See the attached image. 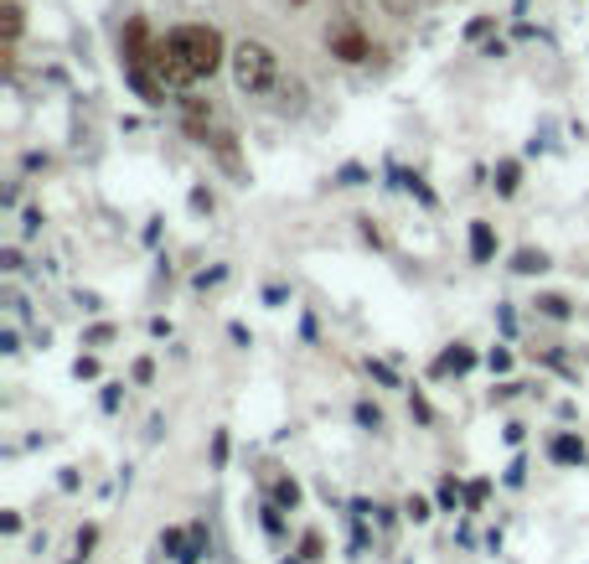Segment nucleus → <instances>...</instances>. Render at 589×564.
I'll use <instances>...</instances> for the list:
<instances>
[{
  "label": "nucleus",
  "instance_id": "1",
  "mask_svg": "<svg viewBox=\"0 0 589 564\" xmlns=\"http://www.w3.org/2000/svg\"><path fill=\"white\" fill-rule=\"evenodd\" d=\"M223 63H228V42H223L217 26H176V32H166L161 42H155V57H150V68L161 73L166 88L202 83Z\"/></svg>",
  "mask_w": 589,
  "mask_h": 564
},
{
  "label": "nucleus",
  "instance_id": "2",
  "mask_svg": "<svg viewBox=\"0 0 589 564\" xmlns=\"http://www.w3.org/2000/svg\"><path fill=\"white\" fill-rule=\"evenodd\" d=\"M228 63H233L238 94H248V99H264V94L279 88V52L269 42H238L228 52Z\"/></svg>",
  "mask_w": 589,
  "mask_h": 564
},
{
  "label": "nucleus",
  "instance_id": "3",
  "mask_svg": "<svg viewBox=\"0 0 589 564\" xmlns=\"http://www.w3.org/2000/svg\"><path fill=\"white\" fill-rule=\"evenodd\" d=\"M326 47H331V57H341V63H367V57H372V42H367V32H362L357 21L331 26V32H326Z\"/></svg>",
  "mask_w": 589,
  "mask_h": 564
},
{
  "label": "nucleus",
  "instance_id": "4",
  "mask_svg": "<svg viewBox=\"0 0 589 564\" xmlns=\"http://www.w3.org/2000/svg\"><path fill=\"white\" fill-rule=\"evenodd\" d=\"M548 456H553L558 466H579V461H584V440L564 430V435H553V445H548Z\"/></svg>",
  "mask_w": 589,
  "mask_h": 564
},
{
  "label": "nucleus",
  "instance_id": "5",
  "mask_svg": "<svg viewBox=\"0 0 589 564\" xmlns=\"http://www.w3.org/2000/svg\"><path fill=\"white\" fill-rule=\"evenodd\" d=\"M491 254H496V233H491V223H471V259L476 264H491Z\"/></svg>",
  "mask_w": 589,
  "mask_h": 564
},
{
  "label": "nucleus",
  "instance_id": "6",
  "mask_svg": "<svg viewBox=\"0 0 589 564\" xmlns=\"http://www.w3.org/2000/svg\"><path fill=\"white\" fill-rule=\"evenodd\" d=\"M434 368H440V373H471V368H476V352L455 342V347H450V352H445V358L434 363Z\"/></svg>",
  "mask_w": 589,
  "mask_h": 564
},
{
  "label": "nucleus",
  "instance_id": "7",
  "mask_svg": "<svg viewBox=\"0 0 589 564\" xmlns=\"http://www.w3.org/2000/svg\"><path fill=\"white\" fill-rule=\"evenodd\" d=\"M21 6H16V0H6V6H0V26H6V52L16 47V37H21Z\"/></svg>",
  "mask_w": 589,
  "mask_h": 564
},
{
  "label": "nucleus",
  "instance_id": "8",
  "mask_svg": "<svg viewBox=\"0 0 589 564\" xmlns=\"http://www.w3.org/2000/svg\"><path fill=\"white\" fill-rule=\"evenodd\" d=\"M512 270H517V275H543V270H548V254H538V249H522V254L512 259Z\"/></svg>",
  "mask_w": 589,
  "mask_h": 564
},
{
  "label": "nucleus",
  "instance_id": "9",
  "mask_svg": "<svg viewBox=\"0 0 589 564\" xmlns=\"http://www.w3.org/2000/svg\"><path fill=\"white\" fill-rule=\"evenodd\" d=\"M378 6H383L388 16H398V21H409V16H419L424 0H378Z\"/></svg>",
  "mask_w": 589,
  "mask_h": 564
},
{
  "label": "nucleus",
  "instance_id": "10",
  "mask_svg": "<svg viewBox=\"0 0 589 564\" xmlns=\"http://www.w3.org/2000/svg\"><path fill=\"white\" fill-rule=\"evenodd\" d=\"M538 311L553 316V321H564L569 316V301H564V295H538Z\"/></svg>",
  "mask_w": 589,
  "mask_h": 564
},
{
  "label": "nucleus",
  "instance_id": "11",
  "mask_svg": "<svg viewBox=\"0 0 589 564\" xmlns=\"http://www.w3.org/2000/svg\"><path fill=\"white\" fill-rule=\"evenodd\" d=\"M274 502H279V508H295V502H300V482H274Z\"/></svg>",
  "mask_w": 589,
  "mask_h": 564
},
{
  "label": "nucleus",
  "instance_id": "12",
  "mask_svg": "<svg viewBox=\"0 0 589 564\" xmlns=\"http://www.w3.org/2000/svg\"><path fill=\"white\" fill-rule=\"evenodd\" d=\"M496 187H502L507 197L517 192V161H502V166H496Z\"/></svg>",
  "mask_w": 589,
  "mask_h": 564
},
{
  "label": "nucleus",
  "instance_id": "13",
  "mask_svg": "<svg viewBox=\"0 0 589 564\" xmlns=\"http://www.w3.org/2000/svg\"><path fill=\"white\" fill-rule=\"evenodd\" d=\"M161 549H166V554H176V559L186 554V539H181V528H166V533H161Z\"/></svg>",
  "mask_w": 589,
  "mask_h": 564
},
{
  "label": "nucleus",
  "instance_id": "14",
  "mask_svg": "<svg viewBox=\"0 0 589 564\" xmlns=\"http://www.w3.org/2000/svg\"><path fill=\"white\" fill-rule=\"evenodd\" d=\"M357 420H362L367 430H378V425H383V414H378V404H357Z\"/></svg>",
  "mask_w": 589,
  "mask_h": 564
},
{
  "label": "nucleus",
  "instance_id": "15",
  "mask_svg": "<svg viewBox=\"0 0 589 564\" xmlns=\"http://www.w3.org/2000/svg\"><path fill=\"white\" fill-rule=\"evenodd\" d=\"M362 176H367L362 166H341V171H336V187H357V182H362Z\"/></svg>",
  "mask_w": 589,
  "mask_h": 564
},
{
  "label": "nucleus",
  "instance_id": "16",
  "mask_svg": "<svg viewBox=\"0 0 589 564\" xmlns=\"http://www.w3.org/2000/svg\"><path fill=\"white\" fill-rule=\"evenodd\" d=\"M486 363H491V373H507V368H512V352H507V347H496Z\"/></svg>",
  "mask_w": 589,
  "mask_h": 564
},
{
  "label": "nucleus",
  "instance_id": "17",
  "mask_svg": "<svg viewBox=\"0 0 589 564\" xmlns=\"http://www.w3.org/2000/svg\"><path fill=\"white\" fill-rule=\"evenodd\" d=\"M300 554H305V559H321V533H305V539H300Z\"/></svg>",
  "mask_w": 589,
  "mask_h": 564
},
{
  "label": "nucleus",
  "instance_id": "18",
  "mask_svg": "<svg viewBox=\"0 0 589 564\" xmlns=\"http://www.w3.org/2000/svg\"><path fill=\"white\" fill-rule=\"evenodd\" d=\"M440 502H445V508H455V502H460V487H455V477H445V482H440Z\"/></svg>",
  "mask_w": 589,
  "mask_h": 564
},
{
  "label": "nucleus",
  "instance_id": "19",
  "mask_svg": "<svg viewBox=\"0 0 589 564\" xmlns=\"http://www.w3.org/2000/svg\"><path fill=\"white\" fill-rule=\"evenodd\" d=\"M409 518H414V523L429 518V502H424V497H409Z\"/></svg>",
  "mask_w": 589,
  "mask_h": 564
},
{
  "label": "nucleus",
  "instance_id": "20",
  "mask_svg": "<svg viewBox=\"0 0 589 564\" xmlns=\"http://www.w3.org/2000/svg\"><path fill=\"white\" fill-rule=\"evenodd\" d=\"M93 544H99V528H83V533H78V554H88Z\"/></svg>",
  "mask_w": 589,
  "mask_h": 564
},
{
  "label": "nucleus",
  "instance_id": "21",
  "mask_svg": "<svg viewBox=\"0 0 589 564\" xmlns=\"http://www.w3.org/2000/svg\"><path fill=\"white\" fill-rule=\"evenodd\" d=\"M264 528H269V533H279V528H285V523H279V508H264Z\"/></svg>",
  "mask_w": 589,
  "mask_h": 564
},
{
  "label": "nucleus",
  "instance_id": "22",
  "mask_svg": "<svg viewBox=\"0 0 589 564\" xmlns=\"http://www.w3.org/2000/svg\"><path fill=\"white\" fill-rule=\"evenodd\" d=\"M150 373H155V368H150V358H140V363H135V383H150Z\"/></svg>",
  "mask_w": 589,
  "mask_h": 564
}]
</instances>
